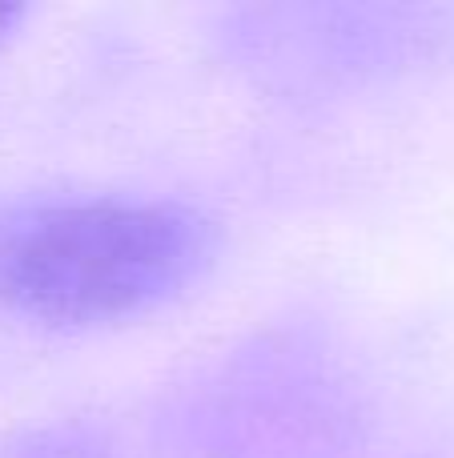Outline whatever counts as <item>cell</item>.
<instances>
[{
	"instance_id": "1",
	"label": "cell",
	"mask_w": 454,
	"mask_h": 458,
	"mask_svg": "<svg viewBox=\"0 0 454 458\" xmlns=\"http://www.w3.org/2000/svg\"><path fill=\"white\" fill-rule=\"evenodd\" d=\"M209 258L214 229L165 201H45L0 214V298L53 326L145 314Z\"/></svg>"
},
{
	"instance_id": "2",
	"label": "cell",
	"mask_w": 454,
	"mask_h": 458,
	"mask_svg": "<svg viewBox=\"0 0 454 458\" xmlns=\"http://www.w3.org/2000/svg\"><path fill=\"white\" fill-rule=\"evenodd\" d=\"M13 16H16V4H0V29H8Z\"/></svg>"
}]
</instances>
